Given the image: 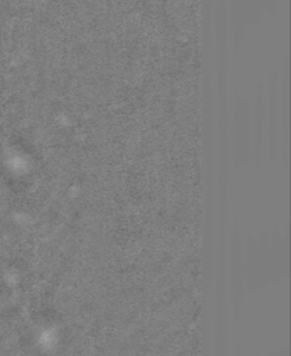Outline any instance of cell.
Listing matches in <instances>:
<instances>
[]
</instances>
